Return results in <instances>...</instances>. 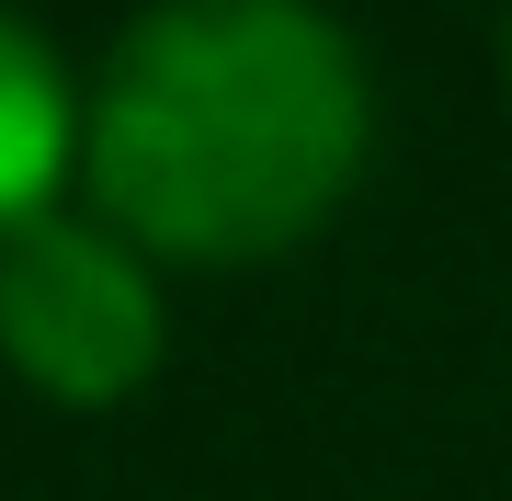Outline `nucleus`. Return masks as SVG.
<instances>
[{"label":"nucleus","mask_w":512,"mask_h":501,"mask_svg":"<svg viewBox=\"0 0 512 501\" xmlns=\"http://www.w3.org/2000/svg\"><path fill=\"white\" fill-rule=\"evenodd\" d=\"M80 160V103H69V69H57V46L35 23L0 12V240H23V228L46 217L57 171Z\"/></svg>","instance_id":"7ed1b4c3"},{"label":"nucleus","mask_w":512,"mask_h":501,"mask_svg":"<svg viewBox=\"0 0 512 501\" xmlns=\"http://www.w3.org/2000/svg\"><path fill=\"white\" fill-rule=\"evenodd\" d=\"M365 57L319 0H160L80 103V171L114 240L274 262L365 171Z\"/></svg>","instance_id":"f257e3e1"},{"label":"nucleus","mask_w":512,"mask_h":501,"mask_svg":"<svg viewBox=\"0 0 512 501\" xmlns=\"http://www.w3.org/2000/svg\"><path fill=\"white\" fill-rule=\"evenodd\" d=\"M160 285L114 228L35 217L0 240V365L57 410H114L160 376Z\"/></svg>","instance_id":"f03ea898"}]
</instances>
